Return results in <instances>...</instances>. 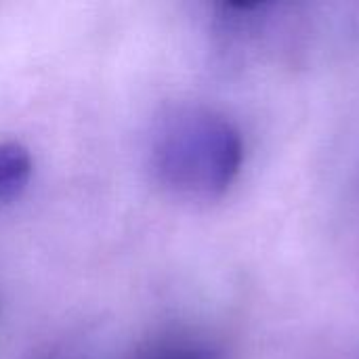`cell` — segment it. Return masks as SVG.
Wrapping results in <instances>:
<instances>
[{"label": "cell", "mask_w": 359, "mask_h": 359, "mask_svg": "<svg viewBox=\"0 0 359 359\" xmlns=\"http://www.w3.org/2000/svg\"><path fill=\"white\" fill-rule=\"evenodd\" d=\"M244 164L240 130L221 114L181 107L162 122L151 145V166L162 185L194 198H219Z\"/></svg>", "instance_id": "6da1fadb"}, {"label": "cell", "mask_w": 359, "mask_h": 359, "mask_svg": "<svg viewBox=\"0 0 359 359\" xmlns=\"http://www.w3.org/2000/svg\"><path fill=\"white\" fill-rule=\"evenodd\" d=\"M32 177V156L17 141L0 143V200L19 196Z\"/></svg>", "instance_id": "7a4b0ae2"}, {"label": "cell", "mask_w": 359, "mask_h": 359, "mask_svg": "<svg viewBox=\"0 0 359 359\" xmlns=\"http://www.w3.org/2000/svg\"><path fill=\"white\" fill-rule=\"evenodd\" d=\"M143 359H221V351L202 341H172L151 349Z\"/></svg>", "instance_id": "3957f363"}]
</instances>
